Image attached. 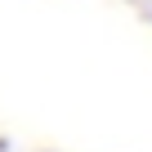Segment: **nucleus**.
Masks as SVG:
<instances>
[{
    "mask_svg": "<svg viewBox=\"0 0 152 152\" xmlns=\"http://www.w3.org/2000/svg\"><path fill=\"white\" fill-rule=\"evenodd\" d=\"M143 18H148V23H152V0H143Z\"/></svg>",
    "mask_w": 152,
    "mask_h": 152,
    "instance_id": "1",
    "label": "nucleus"
}]
</instances>
